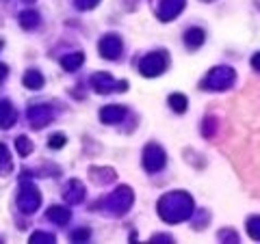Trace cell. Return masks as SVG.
<instances>
[{
	"instance_id": "7402d4cb",
	"label": "cell",
	"mask_w": 260,
	"mask_h": 244,
	"mask_svg": "<svg viewBox=\"0 0 260 244\" xmlns=\"http://www.w3.org/2000/svg\"><path fill=\"white\" fill-rule=\"evenodd\" d=\"M30 242L37 244V242H54V235L52 233H44V231H37L30 235Z\"/></svg>"
},
{
	"instance_id": "4fadbf2b",
	"label": "cell",
	"mask_w": 260,
	"mask_h": 244,
	"mask_svg": "<svg viewBox=\"0 0 260 244\" xmlns=\"http://www.w3.org/2000/svg\"><path fill=\"white\" fill-rule=\"evenodd\" d=\"M184 42L189 48H200L202 44H204V30L202 28H189L184 35Z\"/></svg>"
},
{
	"instance_id": "2e32d148",
	"label": "cell",
	"mask_w": 260,
	"mask_h": 244,
	"mask_svg": "<svg viewBox=\"0 0 260 244\" xmlns=\"http://www.w3.org/2000/svg\"><path fill=\"white\" fill-rule=\"evenodd\" d=\"M83 59H85L83 52H74V54H70V56H63V61H61V63H63V67L68 69V71H74L78 65L83 63Z\"/></svg>"
},
{
	"instance_id": "9a60e30c",
	"label": "cell",
	"mask_w": 260,
	"mask_h": 244,
	"mask_svg": "<svg viewBox=\"0 0 260 244\" xmlns=\"http://www.w3.org/2000/svg\"><path fill=\"white\" fill-rule=\"evenodd\" d=\"M70 188L74 190V192H68L65 194V199H68L70 203H78V201H83V197H85V186L80 184V182H70Z\"/></svg>"
},
{
	"instance_id": "4316f807",
	"label": "cell",
	"mask_w": 260,
	"mask_h": 244,
	"mask_svg": "<svg viewBox=\"0 0 260 244\" xmlns=\"http://www.w3.org/2000/svg\"><path fill=\"white\" fill-rule=\"evenodd\" d=\"M5 76H7V67H5V65H0V83L5 80Z\"/></svg>"
},
{
	"instance_id": "7a4b0ae2",
	"label": "cell",
	"mask_w": 260,
	"mask_h": 244,
	"mask_svg": "<svg viewBox=\"0 0 260 244\" xmlns=\"http://www.w3.org/2000/svg\"><path fill=\"white\" fill-rule=\"evenodd\" d=\"M167 65V56L162 52H154V54H148L145 59L139 63V69L143 76H158Z\"/></svg>"
},
{
	"instance_id": "8992f818",
	"label": "cell",
	"mask_w": 260,
	"mask_h": 244,
	"mask_svg": "<svg viewBox=\"0 0 260 244\" xmlns=\"http://www.w3.org/2000/svg\"><path fill=\"white\" fill-rule=\"evenodd\" d=\"M28 119L32 121V128H44L48 126L52 121V108H48V106H32L28 110Z\"/></svg>"
},
{
	"instance_id": "603a6c76",
	"label": "cell",
	"mask_w": 260,
	"mask_h": 244,
	"mask_svg": "<svg viewBox=\"0 0 260 244\" xmlns=\"http://www.w3.org/2000/svg\"><path fill=\"white\" fill-rule=\"evenodd\" d=\"M89 235H91V231H89V229H76L74 233H72V240H76V242H87Z\"/></svg>"
},
{
	"instance_id": "d4e9b609",
	"label": "cell",
	"mask_w": 260,
	"mask_h": 244,
	"mask_svg": "<svg viewBox=\"0 0 260 244\" xmlns=\"http://www.w3.org/2000/svg\"><path fill=\"white\" fill-rule=\"evenodd\" d=\"M76 5L80 7V9H91V7L98 5V0H76Z\"/></svg>"
},
{
	"instance_id": "5b68a950",
	"label": "cell",
	"mask_w": 260,
	"mask_h": 244,
	"mask_svg": "<svg viewBox=\"0 0 260 244\" xmlns=\"http://www.w3.org/2000/svg\"><path fill=\"white\" fill-rule=\"evenodd\" d=\"M143 165L148 171H158L162 165H165V153L158 145H150L145 147V158H143Z\"/></svg>"
},
{
	"instance_id": "44dd1931",
	"label": "cell",
	"mask_w": 260,
	"mask_h": 244,
	"mask_svg": "<svg viewBox=\"0 0 260 244\" xmlns=\"http://www.w3.org/2000/svg\"><path fill=\"white\" fill-rule=\"evenodd\" d=\"M11 169V158H9V151L3 143H0V171H7Z\"/></svg>"
},
{
	"instance_id": "d6986e66",
	"label": "cell",
	"mask_w": 260,
	"mask_h": 244,
	"mask_svg": "<svg viewBox=\"0 0 260 244\" xmlns=\"http://www.w3.org/2000/svg\"><path fill=\"white\" fill-rule=\"evenodd\" d=\"M169 104H172V108H174L176 112H184V110H186V97L180 95V93L169 95Z\"/></svg>"
},
{
	"instance_id": "cb8c5ba5",
	"label": "cell",
	"mask_w": 260,
	"mask_h": 244,
	"mask_svg": "<svg viewBox=\"0 0 260 244\" xmlns=\"http://www.w3.org/2000/svg\"><path fill=\"white\" fill-rule=\"evenodd\" d=\"M48 145H50L52 149H59V147H63V145H65V136H63V134H54Z\"/></svg>"
},
{
	"instance_id": "83f0119b",
	"label": "cell",
	"mask_w": 260,
	"mask_h": 244,
	"mask_svg": "<svg viewBox=\"0 0 260 244\" xmlns=\"http://www.w3.org/2000/svg\"><path fill=\"white\" fill-rule=\"evenodd\" d=\"M0 48H3V42H0Z\"/></svg>"
},
{
	"instance_id": "ffe728a7",
	"label": "cell",
	"mask_w": 260,
	"mask_h": 244,
	"mask_svg": "<svg viewBox=\"0 0 260 244\" xmlns=\"http://www.w3.org/2000/svg\"><path fill=\"white\" fill-rule=\"evenodd\" d=\"M247 233H249L254 240H260V216L249 218V223H247Z\"/></svg>"
},
{
	"instance_id": "9c48e42d",
	"label": "cell",
	"mask_w": 260,
	"mask_h": 244,
	"mask_svg": "<svg viewBox=\"0 0 260 244\" xmlns=\"http://www.w3.org/2000/svg\"><path fill=\"white\" fill-rule=\"evenodd\" d=\"M124 117H126V108L124 106H107V108H102V112H100V119L104 121V124H119Z\"/></svg>"
},
{
	"instance_id": "ac0fdd59",
	"label": "cell",
	"mask_w": 260,
	"mask_h": 244,
	"mask_svg": "<svg viewBox=\"0 0 260 244\" xmlns=\"http://www.w3.org/2000/svg\"><path fill=\"white\" fill-rule=\"evenodd\" d=\"M20 22H22V26H24V28H28V30H30V28H35L37 24H39V15H37L35 11H24Z\"/></svg>"
},
{
	"instance_id": "8fae6325",
	"label": "cell",
	"mask_w": 260,
	"mask_h": 244,
	"mask_svg": "<svg viewBox=\"0 0 260 244\" xmlns=\"http://www.w3.org/2000/svg\"><path fill=\"white\" fill-rule=\"evenodd\" d=\"M91 85L98 93H109L113 87V78L109 74H95V76H91Z\"/></svg>"
},
{
	"instance_id": "7c38bea8",
	"label": "cell",
	"mask_w": 260,
	"mask_h": 244,
	"mask_svg": "<svg viewBox=\"0 0 260 244\" xmlns=\"http://www.w3.org/2000/svg\"><path fill=\"white\" fill-rule=\"evenodd\" d=\"M24 85L28 89H32V91H37V89L44 87V76L39 74L37 69H28L26 74H24Z\"/></svg>"
},
{
	"instance_id": "3957f363",
	"label": "cell",
	"mask_w": 260,
	"mask_h": 244,
	"mask_svg": "<svg viewBox=\"0 0 260 244\" xmlns=\"http://www.w3.org/2000/svg\"><path fill=\"white\" fill-rule=\"evenodd\" d=\"M232 80H234V71L230 67H217L208 74L204 85L206 89H228Z\"/></svg>"
},
{
	"instance_id": "ba28073f",
	"label": "cell",
	"mask_w": 260,
	"mask_h": 244,
	"mask_svg": "<svg viewBox=\"0 0 260 244\" xmlns=\"http://www.w3.org/2000/svg\"><path fill=\"white\" fill-rule=\"evenodd\" d=\"M130 203H133V192H130L128 188H119V190L111 197V206L117 208V214L126 212V208L130 206Z\"/></svg>"
},
{
	"instance_id": "5bb4252c",
	"label": "cell",
	"mask_w": 260,
	"mask_h": 244,
	"mask_svg": "<svg viewBox=\"0 0 260 244\" xmlns=\"http://www.w3.org/2000/svg\"><path fill=\"white\" fill-rule=\"evenodd\" d=\"M48 218L54 223H68L70 221V210L68 208H59V206H52L50 210H48Z\"/></svg>"
},
{
	"instance_id": "6da1fadb",
	"label": "cell",
	"mask_w": 260,
	"mask_h": 244,
	"mask_svg": "<svg viewBox=\"0 0 260 244\" xmlns=\"http://www.w3.org/2000/svg\"><path fill=\"white\" fill-rule=\"evenodd\" d=\"M160 216L165 218H169V214L172 212H176L174 214V223L176 221H182V218H186L191 214V210H193V201H191V197L189 194H184V192H174V194H167V197H162L160 199Z\"/></svg>"
},
{
	"instance_id": "30bf717a",
	"label": "cell",
	"mask_w": 260,
	"mask_h": 244,
	"mask_svg": "<svg viewBox=\"0 0 260 244\" xmlns=\"http://www.w3.org/2000/svg\"><path fill=\"white\" fill-rule=\"evenodd\" d=\"M15 124V110L9 102H0V128H11Z\"/></svg>"
},
{
	"instance_id": "52a82bcc",
	"label": "cell",
	"mask_w": 260,
	"mask_h": 244,
	"mask_svg": "<svg viewBox=\"0 0 260 244\" xmlns=\"http://www.w3.org/2000/svg\"><path fill=\"white\" fill-rule=\"evenodd\" d=\"M100 52L104 59H117V56L121 54V39L119 37H104L100 42Z\"/></svg>"
},
{
	"instance_id": "484cf974",
	"label": "cell",
	"mask_w": 260,
	"mask_h": 244,
	"mask_svg": "<svg viewBox=\"0 0 260 244\" xmlns=\"http://www.w3.org/2000/svg\"><path fill=\"white\" fill-rule=\"evenodd\" d=\"M251 63H254V67H256V69H260V54H256L254 59H251Z\"/></svg>"
},
{
	"instance_id": "e0dca14e",
	"label": "cell",
	"mask_w": 260,
	"mask_h": 244,
	"mask_svg": "<svg viewBox=\"0 0 260 244\" xmlns=\"http://www.w3.org/2000/svg\"><path fill=\"white\" fill-rule=\"evenodd\" d=\"M15 149H18L20 156H28V153L32 151V143L28 141L26 136H18L15 138Z\"/></svg>"
},
{
	"instance_id": "277c9868",
	"label": "cell",
	"mask_w": 260,
	"mask_h": 244,
	"mask_svg": "<svg viewBox=\"0 0 260 244\" xmlns=\"http://www.w3.org/2000/svg\"><path fill=\"white\" fill-rule=\"evenodd\" d=\"M18 208L24 214H32L39 208V192H37L35 186L26 184V188H22L20 197H18Z\"/></svg>"
}]
</instances>
